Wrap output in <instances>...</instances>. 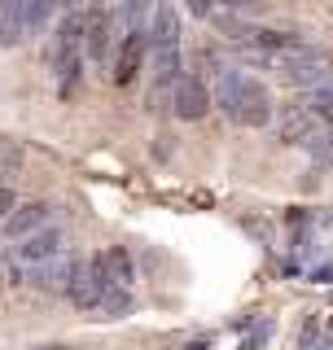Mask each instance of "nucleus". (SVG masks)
Masks as SVG:
<instances>
[{"label":"nucleus","mask_w":333,"mask_h":350,"mask_svg":"<svg viewBox=\"0 0 333 350\" xmlns=\"http://www.w3.org/2000/svg\"><path fill=\"white\" fill-rule=\"evenodd\" d=\"M237 127H268L276 114V101L268 92V83L259 75L241 70V66H219L215 75V96H210Z\"/></svg>","instance_id":"f257e3e1"},{"label":"nucleus","mask_w":333,"mask_h":350,"mask_svg":"<svg viewBox=\"0 0 333 350\" xmlns=\"http://www.w3.org/2000/svg\"><path fill=\"white\" fill-rule=\"evenodd\" d=\"M84 9H71L58 31H53V44H49V70H53V83H58V92L71 101L75 92H79L84 83Z\"/></svg>","instance_id":"f03ea898"},{"label":"nucleus","mask_w":333,"mask_h":350,"mask_svg":"<svg viewBox=\"0 0 333 350\" xmlns=\"http://www.w3.org/2000/svg\"><path fill=\"white\" fill-rule=\"evenodd\" d=\"M75 267H79V258H75L71 250H58L53 258L36 262V267H18L14 280L31 284V289H40V293H66L71 280H75Z\"/></svg>","instance_id":"7ed1b4c3"},{"label":"nucleus","mask_w":333,"mask_h":350,"mask_svg":"<svg viewBox=\"0 0 333 350\" xmlns=\"http://www.w3.org/2000/svg\"><path fill=\"white\" fill-rule=\"evenodd\" d=\"M114 40H119L114 14H110V9H101V5L84 9V57L97 62V66H106V62H110V49H114Z\"/></svg>","instance_id":"20e7f679"},{"label":"nucleus","mask_w":333,"mask_h":350,"mask_svg":"<svg viewBox=\"0 0 333 350\" xmlns=\"http://www.w3.org/2000/svg\"><path fill=\"white\" fill-rule=\"evenodd\" d=\"M215 105L210 101V88L202 75H180L171 88V114L180 118V123H197V118H206V109Z\"/></svg>","instance_id":"39448f33"},{"label":"nucleus","mask_w":333,"mask_h":350,"mask_svg":"<svg viewBox=\"0 0 333 350\" xmlns=\"http://www.w3.org/2000/svg\"><path fill=\"white\" fill-rule=\"evenodd\" d=\"M58 250H66V245H62V232L49 224V228H36V232L18 237V245L9 250V262H14V271H18V267H36V262L53 258Z\"/></svg>","instance_id":"423d86ee"},{"label":"nucleus","mask_w":333,"mask_h":350,"mask_svg":"<svg viewBox=\"0 0 333 350\" xmlns=\"http://www.w3.org/2000/svg\"><path fill=\"white\" fill-rule=\"evenodd\" d=\"M145 53H149L145 31H123V36H119V49H114V70H110V79L119 88L136 83L140 66H145Z\"/></svg>","instance_id":"0eeeda50"},{"label":"nucleus","mask_w":333,"mask_h":350,"mask_svg":"<svg viewBox=\"0 0 333 350\" xmlns=\"http://www.w3.org/2000/svg\"><path fill=\"white\" fill-rule=\"evenodd\" d=\"M272 118H276V131H281L285 145H307V140H312L316 131L325 127V123H320V118L312 114V109L298 101V96H294L290 105H281V114H272Z\"/></svg>","instance_id":"6e6552de"},{"label":"nucleus","mask_w":333,"mask_h":350,"mask_svg":"<svg viewBox=\"0 0 333 350\" xmlns=\"http://www.w3.org/2000/svg\"><path fill=\"white\" fill-rule=\"evenodd\" d=\"M106 293H110V284L101 280L97 262H92V258H79V267H75V280H71V289H66V298L79 306V311H92V306L101 302Z\"/></svg>","instance_id":"1a4fd4ad"},{"label":"nucleus","mask_w":333,"mask_h":350,"mask_svg":"<svg viewBox=\"0 0 333 350\" xmlns=\"http://www.w3.org/2000/svg\"><path fill=\"white\" fill-rule=\"evenodd\" d=\"M97 271H101V280L110 284V289H127L132 280H136V267H132V254L123 245H110V250H97L92 254Z\"/></svg>","instance_id":"9d476101"},{"label":"nucleus","mask_w":333,"mask_h":350,"mask_svg":"<svg viewBox=\"0 0 333 350\" xmlns=\"http://www.w3.org/2000/svg\"><path fill=\"white\" fill-rule=\"evenodd\" d=\"M49 224H53V206L49 202H18L14 211L5 215V224H0V228L18 241V237L36 232V228H49Z\"/></svg>","instance_id":"9b49d317"},{"label":"nucleus","mask_w":333,"mask_h":350,"mask_svg":"<svg viewBox=\"0 0 333 350\" xmlns=\"http://www.w3.org/2000/svg\"><path fill=\"white\" fill-rule=\"evenodd\" d=\"M149 9H153V0H123V5H119V14H114L119 36H123V31H145Z\"/></svg>","instance_id":"f8f14e48"},{"label":"nucleus","mask_w":333,"mask_h":350,"mask_svg":"<svg viewBox=\"0 0 333 350\" xmlns=\"http://www.w3.org/2000/svg\"><path fill=\"white\" fill-rule=\"evenodd\" d=\"M92 311L101 315V320H123V315L132 311V293H127V289H110L106 298L92 306Z\"/></svg>","instance_id":"ddd939ff"},{"label":"nucleus","mask_w":333,"mask_h":350,"mask_svg":"<svg viewBox=\"0 0 333 350\" xmlns=\"http://www.w3.org/2000/svg\"><path fill=\"white\" fill-rule=\"evenodd\" d=\"M18 206V197H14V189H5V184H0V224H5V215L14 211Z\"/></svg>","instance_id":"4468645a"},{"label":"nucleus","mask_w":333,"mask_h":350,"mask_svg":"<svg viewBox=\"0 0 333 350\" xmlns=\"http://www.w3.org/2000/svg\"><path fill=\"white\" fill-rule=\"evenodd\" d=\"M62 9H84V0H58Z\"/></svg>","instance_id":"2eb2a0df"},{"label":"nucleus","mask_w":333,"mask_h":350,"mask_svg":"<svg viewBox=\"0 0 333 350\" xmlns=\"http://www.w3.org/2000/svg\"><path fill=\"white\" fill-rule=\"evenodd\" d=\"M298 350H320V342H303V346H298Z\"/></svg>","instance_id":"dca6fc26"},{"label":"nucleus","mask_w":333,"mask_h":350,"mask_svg":"<svg viewBox=\"0 0 333 350\" xmlns=\"http://www.w3.org/2000/svg\"><path fill=\"white\" fill-rule=\"evenodd\" d=\"M40 350H71V346H40Z\"/></svg>","instance_id":"f3484780"}]
</instances>
